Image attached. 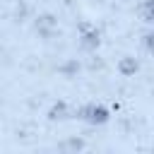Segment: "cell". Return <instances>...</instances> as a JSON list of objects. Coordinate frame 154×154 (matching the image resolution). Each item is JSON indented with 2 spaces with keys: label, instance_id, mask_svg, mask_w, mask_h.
<instances>
[{
  "label": "cell",
  "instance_id": "1",
  "mask_svg": "<svg viewBox=\"0 0 154 154\" xmlns=\"http://www.w3.org/2000/svg\"><path fill=\"white\" fill-rule=\"evenodd\" d=\"M87 113H89L87 118H89L91 123H103V120L108 118V113H106L101 106H91V108H87Z\"/></svg>",
  "mask_w": 154,
  "mask_h": 154
}]
</instances>
